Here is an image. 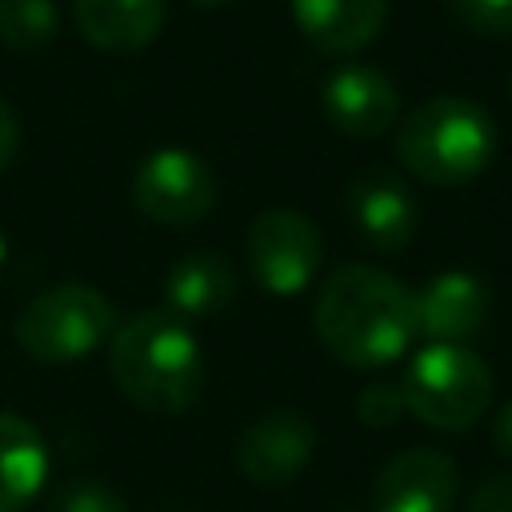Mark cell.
I'll list each match as a JSON object with an SVG mask.
<instances>
[{
	"mask_svg": "<svg viewBox=\"0 0 512 512\" xmlns=\"http://www.w3.org/2000/svg\"><path fill=\"white\" fill-rule=\"evenodd\" d=\"M52 0H0V44L12 52H40L56 36Z\"/></svg>",
	"mask_w": 512,
	"mask_h": 512,
	"instance_id": "e0dca14e",
	"label": "cell"
},
{
	"mask_svg": "<svg viewBox=\"0 0 512 512\" xmlns=\"http://www.w3.org/2000/svg\"><path fill=\"white\" fill-rule=\"evenodd\" d=\"M396 384L404 408L440 432H464L492 408V372L460 344H424Z\"/></svg>",
	"mask_w": 512,
	"mask_h": 512,
	"instance_id": "5b68a950",
	"label": "cell"
},
{
	"mask_svg": "<svg viewBox=\"0 0 512 512\" xmlns=\"http://www.w3.org/2000/svg\"><path fill=\"white\" fill-rule=\"evenodd\" d=\"M448 12L480 36H512V0H444Z\"/></svg>",
	"mask_w": 512,
	"mask_h": 512,
	"instance_id": "d6986e66",
	"label": "cell"
},
{
	"mask_svg": "<svg viewBox=\"0 0 512 512\" xmlns=\"http://www.w3.org/2000/svg\"><path fill=\"white\" fill-rule=\"evenodd\" d=\"M496 120L468 96H432L400 116L396 156L400 164L436 188H460L488 172L496 160Z\"/></svg>",
	"mask_w": 512,
	"mask_h": 512,
	"instance_id": "3957f363",
	"label": "cell"
},
{
	"mask_svg": "<svg viewBox=\"0 0 512 512\" xmlns=\"http://www.w3.org/2000/svg\"><path fill=\"white\" fill-rule=\"evenodd\" d=\"M108 372L116 388L152 416H180L200 400L204 356L188 320L168 308L136 312L116 324L108 348Z\"/></svg>",
	"mask_w": 512,
	"mask_h": 512,
	"instance_id": "7a4b0ae2",
	"label": "cell"
},
{
	"mask_svg": "<svg viewBox=\"0 0 512 512\" xmlns=\"http://www.w3.org/2000/svg\"><path fill=\"white\" fill-rule=\"evenodd\" d=\"M304 40L328 56H352L368 48L384 20L388 0H288Z\"/></svg>",
	"mask_w": 512,
	"mask_h": 512,
	"instance_id": "4fadbf2b",
	"label": "cell"
},
{
	"mask_svg": "<svg viewBox=\"0 0 512 512\" xmlns=\"http://www.w3.org/2000/svg\"><path fill=\"white\" fill-rule=\"evenodd\" d=\"M48 512H128L124 496L92 476H76L52 488L48 496Z\"/></svg>",
	"mask_w": 512,
	"mask_h": 512,
	"instance_id": "ac0fdd59",
	"label": "cell"
},
{
	"mask_svg": "<svg viewBox=\"0 0 512 512\" xmlns=\"http://www.w3.org/2000/svg\"><path fill=\"white\" fill-rule=\"evenodd\" d=\"M404 412L408 408H404V396H400V384L396 380H376V384L360 388V396H356V416L364 424H372V428H388Z\"/></svg>",
	"mask_w": 512,
	"mask_h": 512,
	"instance_id": "ffe728a7",
	"label": "cell"
},
{
	"mask_svg": "<svg viewBox=\"0 0 512 512\" xmlns=\"http://www.w3.org/2000/svg\"><path fill=\"white\" fill-rule=\"evenodd\" d=\"M192 4H200V8H220V4H228V0H192Z\"/></svg>",
	"mask_w": 512,
	"mask_h": 512,
	"instance_id": "cb8c5ba5",
	"label": "cell"
},
{
	"mask_svg": "<svg viewBox=\"0 0 512 512\" xmlns=\"http://www.w3.org/2000/svg\"><path fill=\"white\" fill-rule=\"evenodd\" d=\"M320 344L348 368L396 364L416 332V292L384 268L344 264L336 268L312 304Z\"/></svg>",
	"mask_w": 512,
	"mask_h": 512,
	"instance_id": "6da1fadb",
	"label": "cell"
},
{
	"mask_svg": "<svg viewBox=\"0 0 512 512\" xmlns=\"http://www.w3.org/2000/svg\"><path fill=\"white\" fill-rule=\"evenodd\" d=\"M132 200L152 224L184 228L216 208V176L188 148H156L132 172Z\"/></svg>",
	"mask_w": 512,
	"mask_h": 512,
	"instance_id": "52a82bcc",
	"label": "cell"
},
{
	"mask_svg": "<svg viewBox=\"0 0 512 512\" xmlns=\"http://www.w3.org/2000/svg\"><path fill=\"white\" fill-rule=\"evenodd\" d=\"M492 312V292L480 276L452 268L432 276L420 292H416V332L428 344H460L468 348Z\"/></svg>",
	"mask_w": 512,
	"mask_h": 512,
	"instance_id": "8fae6325",
	"label": "cell"
},
{
	"mask_svg": "<svg viewBox=\"0 0 512 512\" xmlns=\"http://www.w3.org/2000/svg\"><path fill=\"white\" fill-rule=\"evenodd\" d=\"M48 480V448L36 424L0 412V512L28 508Z\"/></svg>",
	"mask_w": 512,
	"mask_h": 512,
	"instance_id": "2e32d148",
	"label": "cell"
},
{
	"mask_svg": "<svg viewBox=\"0 0 512 512\" xmlns=\"http://www.w3.org/2000/svg\"><path fill=\"white\" fill-rule=\"evenodd\" d=\"M348 216L356 224V236L376 252H400L412 244L420 224V204L412 188L388 172L368 168L348 184Z\"/></svg>",
	"mask_w": 512,
	"mask_h": 512,
	"instance_id": "7c38bea8",
	"label": "cell"
},
{
	"mask_svg": "<svg viewBox=\"0 0 512 512\" xmlns=\"http://www.w3.org/2000/svg\"><path fill=\"white\" fill-rule=\"evenodd\" d=\"M80 36L100 52L148 48L168 16V0H72Z\"/></svg>",
	"mask_w": 512,
	"mask_h": 512,
	"instance_id": "5bb4252c",
	"label": "cell"
},
{
	"mask_svg": "<svg viewBox=\"0 0 512 512\" xmlns=\"http://www.w3.org/2000/svg\"><path fill=\"white\" fill-rule=\"evenodd\" d=\"M460 472L440 448H404L372 480V512H452Z\"/></svg>",
	"mask_w": 512,
	"mask_h": 512,
	"instance_id": "9c48e42d",
	"label": "cell"
},
{
	"mask_svg": "<svg viewBox=\"0 0 512 512\" xmlns=\"http://www.w3.org/2000/svg\"><path fill=\"white\" fill-rule=\"evenodd\" d=\"M112 332H116V308L100 288L80 280H64L36 292L12 324V336L24 348V356L40 364L84 360L104 340H112Z\"/></svg>",
	"mask_w": 512,
	"mask_h": 512,
	"instance_id": "277c9868",
	"label": "cell"
},
{
	"mask_svg": "<svg viewBox=\"0 0 512 512\" xmlns=\"http://www.w3.org/2000/svg\"><path fill=\"white\" fill-rule=\"evenodd\" d=\"M236 296V272L220 252H188L164 276V308L180 320H204L228 308Z\"/></svg>",
	"mask_w": 512,
	"mask_h": 512,
	"instance_id": "9a60e30c",
	"label": "cell"
},
{
	"mask_svg": "<svg viewBox=\"0 0 512 512\" xmlns=\"http://www.w3.org/2000/svg\"><path fill=\"white\" fill-rule=\"evenodd\" d=\"M316 448V428L296 408H272L244 424L236 436V468L260 488L292 484Z\"/></svg>",
	"mask_w": 512,
	"mask_h": 512,
	"instance_id": "ba28073f",
	"label": "cell"
},
{
	"mask_svg": "<svg viewBox=\"0 0 512 512\" xmlns=\"http://www.w3.org/2000/svg\"><path fill=\"white\" fill-rule=\"evenodd\" d=\"M492 444L504 460H512V400L496 412V424H492Z\"/></svg>",
	"mask_w": 512,
	"mask_h": 512,
	"instance_id": "603a6c76",
	"label": "cell"
},
{
	"mask_svg": "<svg viewBox=\"0 0 512 512\" xmlns=\"http://www.w3.org/2000/svg\"><path fill=\"white\" fill-rule=\"evenodd\" d=\"M244 256L252 280L272 296H300L324 260V240L304 212L268 208L248 224Z\"/></svg>",
	"mask_w": 512,
	"mask_h": 512,
	"instance_id": "8992f818",
	"label": "cell"
},
{
	"mask_svg": "<svg viewBox=\"0 0 512 512\" xmlns=\"http://www.w3.org/2000/svg\"><path fill=\"white\" fill-rule=\"evenodd\" d=\"M324 112L344 136L376 140L400 120V88L376 64H340L324 80Z\"/></svg>",
	"mask_w": 512,
	"mask_h": 512,
	"instance_id": "30bf717a",
	"label": "cell"
},
{
	"mask_svg": "<svg viewBox=\"0 0 512 512\" xmlns=\"http://www.w3.org/2000/svg\"><path fill=\"white\" fill-rule=\"evenodd\" d=\"M20 152V124H16V112L8 108V100L0 96V172L16 160Z\"/></svg>",
	"mask_w": 512,
	"mask_h": 512,
	"instance_id": "7402d4cb",
	"label": "cell"
},
{
	"mask_svg": "<svg viewBox=\"0 0 512 512\" xmlns=\"http://www.w3.org/2000/svg\"><path fill=\"white\" fill-rule=\"evenodd\" d=\"M4 256H8V240H4V232H0V264H4Z\"/></svg>",
	"mask_w": 512,
	"mask_h": 512,
	"instance_id": "d4e9b609",
	"label": "cell"
},
{
	"mask_svg": "<svg viewBox=\"0 0 512 512\" xmlns=\"http://www.w3.org/2000/svg\"><path fill=\"white\" fill-rule=\"evenodd\" d=\"M464 512H512V476H484L468 492Z\"/></svg>",
	"mask_w": 512,
	"mask_h": 512,
	"instance_id": "44dd1931",
	"label": "cell"
}]
</instances>
